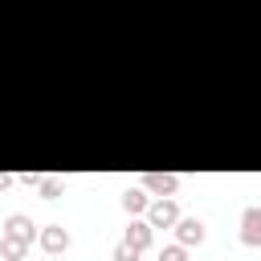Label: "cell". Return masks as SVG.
Segmentation results:
<instances>
[{
    "label": "cell",
    "mask_w": 261,
    "mask_h": 261,
    "mask_svg": "<svg viewBox=\"0 0 261 261\" xmlns=\"http://www.w3.org/2000/svg\"><path fill=\"white\" fill-rule=\"evenodd\" d=\"M147 220H151V228H175V220H179V208H175V200H171V196L155 200V204L147 208Z\"/></svg>",
    "instance_id": "obj_1"
},
{
    "label": "cell",
    "mask_w": 261,
    "mask_h": 261,
    "mask_svg": "<svg viewBox=\"0 0 261 261\" xmlns=\"http://www.w3.org/2000/svg\"><path fill=\"white\" fill-rule=\"evenodd\" d=\"M143 188L163 200V196H175L179 192V175H171V171H147L143 175Z\"/></svg>",
    "instance_id": "obj_2"
},
{
    "label": "cell",
    "mask_w": 261,
    "mask_h": 261,
    "mask_svg": "<svg viewBox=\"0 0 261 261\" xmlns=\"http://www.w3.org/2000/svg\"><path fill=\"white\" fill-rule=\"evenodd\" d=\"M37 241H41V249H45V253H49V257H53V253H65V249H69V241H73V237H69V232H65V228H61V224H45V228H41V232H37Z\"/></svg>",
    "instance_id": "obj_3"
},
{
    "label": "cell",
    "mask_w": 261,
    "mask_h": 261,
    "mask_svg": "<svg viewBox=\"0 0 261 261\" xmlns=\"http://www.w3.org/2000/svg\"><path fill=\"white\" fill-rule=\"evenodd\" d=\"M175 241H179V245H200V241H204V220L179 216V220H175Z\"/></svg>",
    "instance_id": "obj_4"
},
{
    "label": "cell",
    "mask_w": 261,
    "mask_h": 261,
    "mask_svg": "<svg viewBox=\"0 0 261 261\" xmlns=\"http://www.w3.org/2000/svg\"><path fill=\"white\" fill-rule=\"evenodd\" d=\"M241 241L245 245H261V208H245L241 212Z\"/></svg>",
    "instance_id": "obj_5"
},
{
    "label": "cell",
    "mask_w": 261,
    "mask_h": 261,
    "mask_svg": "<svg viewBox=\"0 0 261 261\" xmlns=\"http://www.w3.org/2000/svg\"><path fill=\"white\" fill-rule=\"evenodd\" d=\"M151 237H155V228H151V220H130V228H126V245H135L139 253L143 249H151Z\"/></svg>",
    "instance_id": "obj_6"
},
{
    "label": "cell",
    "mask_w": 261,
    "mask_h": 261,
    "mask_svg": "<svg viewBox=\"0 0 261 261\" xmlns=\"http://www.w3.org/2000/svg\"><path fill=\"white\" fill-rule=\"evenodd\" d=\"M4 232H8V237H20V241H29V245H33V237H37V228H33V220H29L24 212H12V216L4 220Z\"/></svg>",
    "instance_id": "obj_7"
},
{
    "label": "cell",
    "mask_w": 261,
    "mask_h": 261,
    "mask_svg": "<svg viewBox=\"0 0 261 261\" xmlns=\"http://www.w3.org/2000/svg\"><path fill=\"white\" fill-rule=\"evenodd\" d=\"M147 196H151L147 188H126V192H122V208H126L130 216H139V212H147V208H151V200H147Z\"/></svg>",
    "instance_id": "obj_8"
},
{
    "label": "cell",
    "mask_w": 261,
    "mask_h": 261,
    "mask_svg": "<svg viewBox=\"0 0 261 261\" xmlns=\"http://www.w3.org/2000/svg\"><path fill=\"white\" fill-rule=\"evenodd\" d=\"M24 253H29V241L0 232V257H4V261H24Z\"/></svg>",
    "instance_id": "obj_9"
},
{
    "label": "cell",
    "mask_w": 261,
    "mask_h": 261,
    "mask_svg": "<svg viewBox=\"0 0 261 261\" xmlns=\"http://www.w3.org/2000/svg\"><path fill=\"white\" fill-rule=\"evenodd\" d=\"M37 188H41V196H45V200H57V196H61V179H53V175H45Z\"/></svg>",
    "instance_id": "obj_10"
},
{
    "label": "cell",
    "mask_w": 261,
    "mask_h": 261,
    "mask_svg": "<svg viewBox=\"0 0 261 261\" xmlns=\"http://www.w3.org/2000/svg\"><path fill=\"white\" fill-rule=\"evenodd\" d=\"M110 257H114V261H139V249H135V245H126V241H118Z\"/></svg>",
    "instance_id": "obj_11"
},
{
    "label": "cell",
    "mask_w": 261,
    "mask_h": 261,
    "mask_svg": "<svg viewBox=\"0 0 261 261\" xmlns=\"http://www.w3.org/2000/svg\"><path fill=\"white\" fill-rule=\"evenodd\" d=\"M159 261H188V245H179V241L167 245V249L159 253Z\"/></svg>",
    "instance_id": "obj_12"
},
{
    "label": "cell",
    "mask_w": 261,
    "mask_h": 261,
    "mask_svg": "<svg viewBox=\"0 0 261 261\" xmlns=\"http://www.w3.org/2000/svg\"><path fill=\"white\" fill-rule=\"evenodd\" d=\"M12 184H16V175H4V171H0V192H8Z\"/></svg>",
    "instance_id": "obj_13"
}]
</instances>
